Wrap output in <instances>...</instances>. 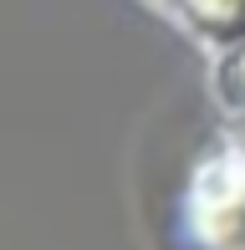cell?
<instances>
[{"instance_id": "obj_2", "label": "cell", "mask_w": 245, "mask_h": 250, "mask_svg": "<svg viewBox=\"0 0 245 250\" xmlns=\"http://www.w3.org/2000/svg\"><path fill=\"white\" fill-rule=\"evenodd\" d=\"M230 77H240V102H245V46H240L235 62H230Z\"/></svg>"}, {"instance_id": "obj_1", "label": "cell", "mask_w": 245, "mask_h": 250, "mask_svg": "<svg viewBox=\"0 0 245 250\" xmlns=\"http://www.w3.org/2000/svg\"><path fill=\"white\" fill-rule=\"evenodd\" d=\"M184 16L204 36L245 41V0H184Z\"/></svg>"}]
</instances>
